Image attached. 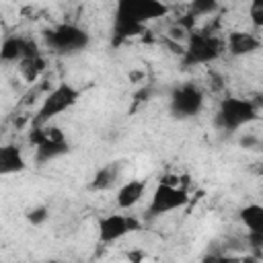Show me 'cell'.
<instances>
[{
	"label": "cell",
	"instance_id": "1",
	"mask_svg": "<svg viewBox=\"0 0 263 263\" xmlns=\"http://www.w3.org/2000/svg\"><path fill=\"white\" fill-rule=\"evenodd\" d=\"M168 14V6L162 0H117L113 12V43H121L132 37L148 33V23Z\"/></svg>",
	"mask_w": 263,
	"mask_h": 263
},
{
	"label": "cell",
	"instance_id": "2",
	"mask_svg": "<svg viewBox=\"0 0 263 263\" xmlns=\"http://www.w3.org/2000/svg\"><path fill=\"white\" fill-rule=\"evenodd\" d=\"M261 105H257L251 99H240V97H226L220 101L214 125L224 132H238L240 127L253 123L259 117Z\"/></svg>",
	"mask_w": 263,
	"mask_h": 263
},
{
	"label": "cell",
	"instance_id": "3",
	"mask_svg": "<svg viewBox=\"0 0 263 263\" xmlns=\"http://www.w3.org/2000/svg\"><path fill=\"white\" fill-rule=\"evenodd\" d=\"M226 51L224 41L214 33L203 31H191L185 41V51L181 55L185 66H201L216 62Z\"/></svg>",
	"mask_w": 263,
	"mask_h": 263
},
{
	"label": "cell",
	"instance_id": "4",
	"mask_svg": "<svg viewBox=\"0 0 263 263\" xmlns=\"http://www.w3.org/2000/svg\"><path fill=\"white\" fill-rule=\"evenodd\" d=\"M43 37L47 47L60 55H76L90 45L88 31L72 23H62L53 29L43 31Z\"/></svg>",
	"mask_w": 263,
	"mask_h": 263
},
{
	"label": "cell",
	"instance_id": "5",
	"mask_svg": "<svg viewBox=\"0 0 263 263\" xmlns=\"http://www.w3.org/2000/svg\"><path fill=\"white\" fill-rule=\"evenodd\" d=\"M29 142L35 148V160L39 164L55 160L70 152V144L60 127H53L49 123L45 125H33L29 132Z\"/></svg>",
	"mask_w": 263,
	"mask_h": 263
},
{
	"label": "cell",
	"instance_id": "6",
	"mask_svg": "<svg viewBox=\"0 0 263 263\" xmlns=\"http://www.w3.org/2000/svg\"><path fill=\"white\" fill-rule=\"evenodd\" d=\"M80 99V90L68 82H62L58 86H53L51 90H47L39 111L33 117V125H45L49 123L53 117L62 115L64 111L72 109Z\"/></svg>",
	"mask_w": 263,
	"mask_h": 263
},
{
	"label": "cell",
	"instance_id": "7",
	"mask_svg": "<svg viewBox=\"0 0 263 263\" xmlns=\"http://www.w3.org/2000/svg\"><path fill=\"white\" fill-rule=\"evenodd\" d=\"M203 105H205L203 90L193 82H183L173 88L168 109L175 119H191L203 111Z\"/></svg>",
	"mask_w": 263,
	"mask_h": 263
},
{
	"label": "cell",
	"instance_id": "8",
	"mask_svg": "<svg viewBox=\"0 0 263 263\" xmlns=\"http://www.w3.org/2000/svg\"><path fill=\"white\" fill-rule=\"evenodd\" d=\"M189 203V193L181 187H175L171 183H158L152 197H150V203H148V210L146 214L150 218H158V216H164V214H171L175 210H181Z\"/></svg>",
	"mask_w": 263,
	"mask_h": 263
},
{
	"label": "cell",
	"instance_id": "9",
	"mask_svg": "<svg viewBox=\"0 0 263 263\" xmlns=\"http://www.w3.org/2000/svg\"><path fill=\"white\" fill-rule=\"evenodd\" d=\"M140 228V222L132 216L123 214H109L99 220V240L103 245H111L115 240H121L125 234L136 232Z\"/></svg>",
	"mask_w": 263,
	"mask_h": 263
},
{
	"label": "cell",
	"instance_id": "10",
	"mask_svg": "<svg viewBox=\"0 0 263 263\" xmlns=\"http://www.w3.org/2000/svg\"><path fill=\"white\" fill-rule=\"evenodd\" d=\"M39 53L41 51H39L37 41L23 37V35H10L0 45V62H4V64H18L21 60L33 58Z\"/></svg>",
	"mask_w": 263,
	"mask_h": 263
},
{
	"label": "cell",
	"instance_id": "11",
	"mask_svg": "<svg viewBox=\"0 0 263 263\" xmlns=\"http://www.w3.org/2000/svg\"><path fill=\"white\" fill-rule=\"evenodd\" d=\"M226 51H230V55L234 58H242V55H251L261 47V39L255 33H247V31H232L226 39Z\"/></svg>",
	"mask_w": 263,
	"mask_h": 263
},
{
	"label": "cell",
	"instance_id": "12",
	"mask_svg": "<svg viewBox=\"0 0 263 263\" xmlns=\"http://www.w3.org/2000/svg\"><path fill=\"white\" fill-rule=\"evenodd\" d=\"M27 168V160L23 156V150L16 144H0V177L4 175H16Z\"/></svg>",
	"mask_w": 263,
	"mask_h": 263
},
{
	"label": "cell",
	"instance_id": "13",
	"mask_svg": "<svg viewBox=\"0 0 263 263\" xmlns=\"http://www.w3.org/2000/svg\"><path fill=\"white\" fill-rule=\"evenodd\" d=\"M144 191H146V181L142 179H132L127 183H123L119 189H117V195H115V201L121 210H129L134 208L136 203H140V199L144 197Z\"/></svg>",
	"mask_w": 263,
	"mask_h": 263
},
{
	"label": "cell",
	"instance_id": "14",
	"mask_svg": "<svg viewBox=\"0 0 263 263\" xmlns=\"http://www.w3.org/2000/svg\"><path fill=\"white\" fill-rule=\"evenodd\" d=\"M119 173H121L119 162H109V164L101 166V168L95 173L92 181H90V189H92V191H107V189H111V187L117 183Z\"/></svg>",
	"mask_w": 263,
	"mask_h": 263
},
{
	"label": "cell",
	"instance_id": "15",
	"mask_svg": "<svg viewBox=\"0 0 263 263\" xmlns=\"http://www.w3.org/2000/svg\"><path fill=\"white\" fill-rule=\"evenodd\" d=\"M18 72H21V76H23L25 82L35 84V82L39 80V76L45 72V58L39 53V55L21 60V62H18Z\"/></svg>",
	"mask_w": 263,
	"mask_h": 263
},
{
	"label": "cell",
	"instance_id": "16",
	"mask_svg": "<svg viewBox=\"0 0 263 263\" xmlns=\"http://www.w3.org/2000/svg\"><path fill=\"white\" fill-rule=\"evenodd\" d=\"M238 218L249 230L263 232V205L261 203H247L245 208H240Z\"/></svg>",
	"mask_w": 263,
	"mask_h": 263
},
{
	"label": "cell",
	"instance_id": "17",
	"mask_svg": "<svg viewBox=\"0 0 263 263\" xmlns=\"http://www.w3.org/2000/svg\"><path fill=\"white\" fill-rule=\"evenodd\" d=\"M220 8L218 0H191L189 2V14L191 16H205V14H214Z\"/></svg>",
	"mask_w": 263,
	"mask_h": 263
},
{
	"label": "cell",
	"instance_id": "18",
	"mask_svg": "<svg viewBox=\"0 0 263 263\" xmlns=\"http://www.w3.org/2000/svg\"><path fill=\"white\" fill-rule=\"evenodd\" d=\"M25 218H27L29 224L41 226V224L49 218V208H47V205H35V208H31V210H27Z\"/></svg>",
	"mask_w": 263,
	"mask_h": 263
},
{
	"label": "cell",
	"instance_id": "19",
	"mask_svg": "<svg viewBox=\"0 0 263 263\" xmlns=\"http://www.w3.org/2000/svg\"><path fill=\"white\" fill-rule=\"evenodd\" d=\"M238 148H242L247 152H257V150H261V138L257 134L247 132L238 138Z\"/></svg>",
	"mask_w": 263,
	"mask_h": 263
},
{
	"label": "cell",
	"instance_id": "20",
	"mask_svg": "<svg viewBox=\"0 0 263 263\" xmlns=\"http://www.w3.org/2000/svg\"><path fill=\"white\" fill-rule=\"evenodd\" d=\"M249 16H251V23H253L255 29L263 27V0H251Z\"/></svg>",
	"mask_w": 263,
	"mask_h": 263
},
{
	"label": "cell",
	"instance_id": "21",
	"mask_svg": "<svg viewBox=\"0 0 263 263\" xmlns=\"http://www.w3.org/2000/svg\"><path fill=\"white\" fill-rule=\"evenodd\" d=\"M210 88L214 90V92H218V90H222L224 88V78H222V74L220 72H210Z\"/></svg>",
	"mask_w": 263,
	"mask_h": 263
},
{
	"label": "cell",
	"instance_id": "22",
	"mask_svg": "<svg viewBox=\"0 0 263 263\" xmlns=\"http://www.w3.org/2000/svg\"><path fill=\"white\" fill-rule=\"evenodd\" d=\"M0 136H2V132H0Z\"/></svg>",
	"mask_w": 263,
	"mask_h": 263
}]
</instances>
